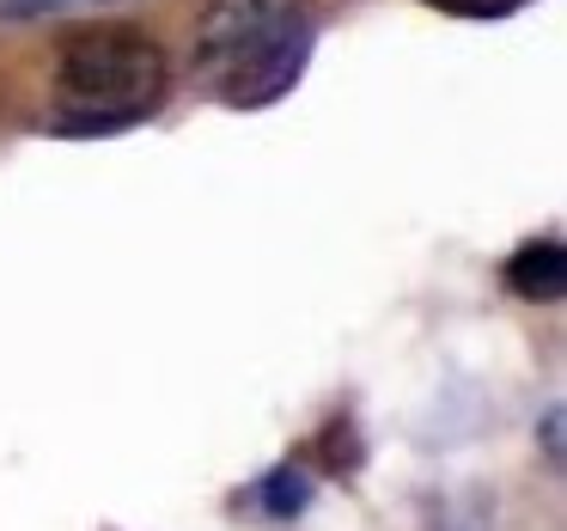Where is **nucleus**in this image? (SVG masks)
<instances>
[{"label":"nucleus","mask_w":567,"mask_h":531,"mask_svg":"<svg viewBox=\"0 0 567 531\" xmlns=\"http://www.w3.org/2000/svg\"><path fill=\"white\" fill-rule=\"evenodd\" d=\"M318 25L306 0H208L196 19V80L233 111H262L306 80Z\"/></svg>","instance_id":"f257e3e1"},{"label":"nucleus","mask_w":567,"mask_h":531,"mask_svg":"<svg viewBox=\"0 0 567 531\" xmlns=\"http://www.w3.org/2000/svg\"><path fill=\"white\" fill-rule=\"evenodd\" d=\"M172 68L153 31L141 25H86L62 43L50 80V129L55 135H123L165 104Z\"/></svg>","instance_id":"f03ea898"},{"label":"nucleus","mask_w":567,"mask_h":531,"mask_svg":"<svg viewBox=\"0 0 567 531\" xmlns=\"http://www.w3.org/2000/svg\"><path fill=\"white\" fill-rule=\"evenodd\" d=\"M506 287L518 299H537V306H555L567 294V251L561 238H530L506 257Z\"/></svg>","instance_id":"7ed1b4c3"},{"label":"nucleus","mask_w":567,"mask_h":531,"mask_svg":"<svg viewBox=\"0 0 567 531\" xmlns=\"http://www.w3.org/2000/svg\"><path fill=\"white\" fill-rule=\"evenodd\" d=\"M257 501H262L269 519H299L311 507V477L293 470V464H281V470H269V477L257 482Z\"/></svg>","instance_id":"20e7f679"},{"label":"nucleus","mask_w":567,"mask_h":531,"mask_svg":"<svg viewBox=\"0 0 567 531\" xmlns=\"http://www.w3.org/2000/svg\"><path fill=\"white\" fill-rule=\"evenodd\" d=\"M427 7L457 13V19H506V13H518V7H530V0H427Z\"/></svg>","instance_id":"39448f33"},{"label":"nucleus","mask_w":567,"mask_h":531,"mask_svg":"<svg viewBox=\"0 0 567 531\" xmlns=\"http://www.w3.org/2000/svg\"><path fill=\"white\" fill-rule=\"evenodd\" d=\"M543 452H549V464H561V409L543 416Z\"/></svg>","instance_id":"423d86ee"},{"label":"nucleus","mask_w":567,"mask_h":531,"mask_svg":"<svg viewBox=\"0 0 567 531\" xmlns=\"http://www.w3.org/2000/svg\"><path fill=\"white\" fill-rule=\"evenodd\" d=\"M55 7H86V0H19L13 13H55Z\"/></svg>","instance_id":"0eeeda50"}]
</instances>
